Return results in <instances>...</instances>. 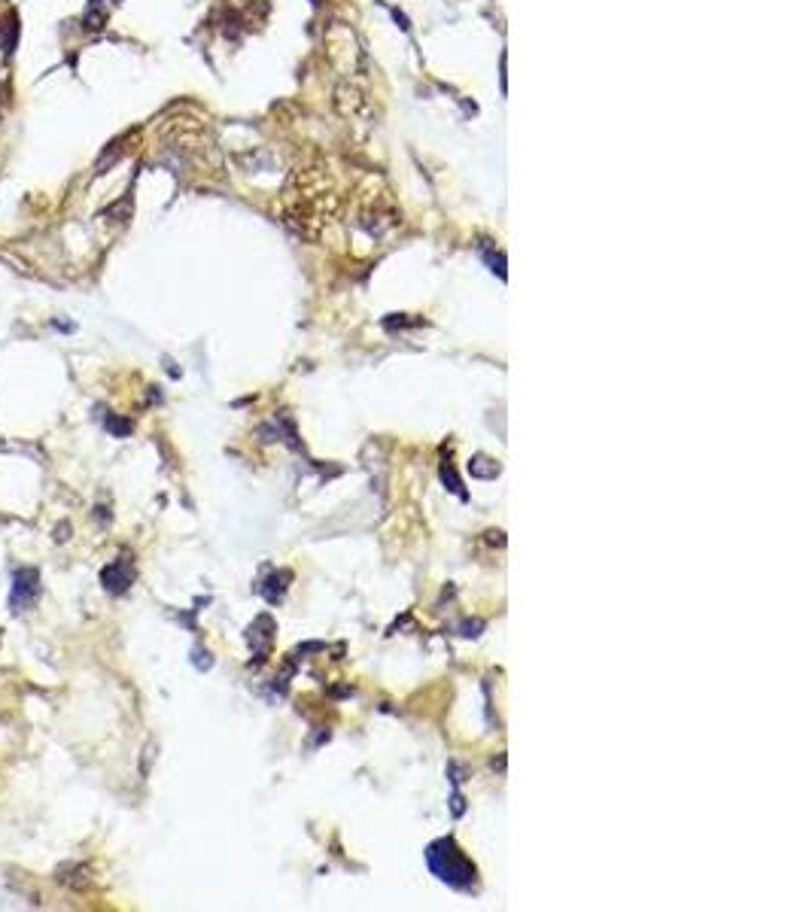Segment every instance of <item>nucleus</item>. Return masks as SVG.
Masks as SVG:
<instances>
[{"mask_svg":"<svg viewBox=\"0 0 812 912\" xmlns=\"http://www.w3.org/2000/svg\"><path fill=\"white\" fill-rule=\"evenodd\" d=\"M37 596H40V572L37 569H19L16 578H13V596H10L13 612H28V608L37 602Z\"/></svg>","mask_w":812,"mask_h":912,"instance_id":"f03ea898","label":"nucleus"},{"mask_svg":"<svg viewBox=\"0 0 812 912\" xmlns=\"http://www.w3.org/2000/svg\"><path fill=\"white\" fill-rule=\"evenodd\" d=\"M429 867L438 873V879H445L454 888H469L475 882V867L463 858V852L454 846V840H438L426 852Z\"/></svg>","mask_w":812,"mask_h":912,"instance_id":"f257e3e1","label":"nucleus"},{"mask_svg":"<svg viewBox=\"0 0 812 912\" xmlns=\"http://www.w3.org/2000/svg\"><path fill=\"white\" fill-rule=\"evenodd\" d=\"M101 581H104V587H107L110 593H125V590L131 587V581H134V569H131L128 563L116 560V563H110V566L101 572Z\"/></svg>","mask_w":812,"mask_h":912,"instance_id":"7ed1b4c3","label":"nucleus"}]
</instances>
